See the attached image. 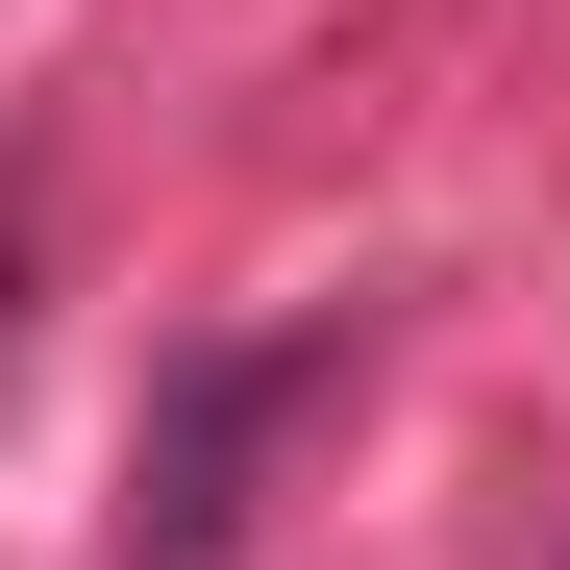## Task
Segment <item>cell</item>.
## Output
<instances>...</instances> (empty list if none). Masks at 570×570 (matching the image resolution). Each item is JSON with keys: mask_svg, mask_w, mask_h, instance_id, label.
I'll return each mask as SVG.
<instances>
[{"mask_svg": "<svg viewBox=\"0 0 570 570\" xmlns=\"http://www.w3.org/2000/svg\"><path fill=\"white\" fill-rule=\"evenodd\" d=\"M347 372V323H248V347H174L149 372V497H125V570H224L248 546V446Z\"/></svg>", "mask_w": 570, "mask_h": 570, "instance_id": "1", "label": "cell"}]
</instances>
